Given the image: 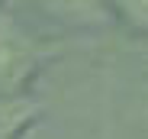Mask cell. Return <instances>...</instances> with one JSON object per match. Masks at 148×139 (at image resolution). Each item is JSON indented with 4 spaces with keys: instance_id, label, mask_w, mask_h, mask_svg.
Here are the masks:
<instances>
[{
    "instance_id": "7a4b0ae2",
    "label": "cell",
    "mask_w": 148,
    "mask_h": 139,
    "mask_svg": "<svg viewBox=\"0 0 148 139\" xmlns=\"http://www.w3.org/2000/svg\"><path fill=\"white\" fill-rule=\"evenodd\" d=\"M122 10H126V13H132L129 19L135 23V26L148 29V3H122Z\"/></svg>"
},
{
    "instance_id": "6da1fadb",
    "label": "cell",
    "mask_w": 148,
    "mask_h": 139,
    "mask_svg": "<svg viewBox=\"0 0 148 139\" xmlns=\"http://www.w3.org/2000/svg\"><path fill=\"white\" fill-rule=\"evenodd\" d=\"M32 113H36V104L19 100V97H3L0 100V139H13L32 120Z\"/></svg>"
},
{
    "instance_id": "3957f363",
    "label": "cell",
    "mask_w": 148,
    "mask_h": 139,
    "mask_svg": "<svg viewBox=\"0 0 148 139\" xmlns=\"http://www.w3.org/2000/svg\"><path fill=\"white\" fill-rule=\"evenodd\" d=\"M142 126H145V133H148V94H145V100H142Z\"/></svg>"
}]
</instances>
